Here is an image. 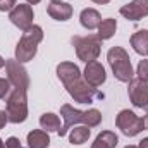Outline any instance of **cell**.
I'll list each match as a JSON object with an SVG mask.
<instances>
[{
  "label": "cell",
  "instance_id": "obj_3",
  "mask_svg": "<svg viewBox=\"0 0 148 148\" xmlns=\"http://www.w3.org/2000/svg\"><path fill=\"white\" fill-rule=\"evenodd\" d=\"M41 40H43V29L36 24L29 26L23 33V38L19 40V43L16 47V60H19L21 64L29 62L36 55L38 45H40Z\"/></svg>",
  "mask_w": 148,
  "mask_h": 148
},
{
  "label": "cell",
  "instance_id": "obj_17",
  "mask_svg": "<svg viewBox=\"0 0 148 148\" xmlns=\"http://www.w3.org/2000/svg\"><path fill=\"white\" fill-rule=\"evenodd\" d=\"M117 143H119V138H117L115 133H112V131H102L97 136V140L91 145V148H115Z\"/></svg>",
  "mask_w": 148,
  "mask_h": 148
},
{
  "label": "cell",
  "instance_id": "obj_12",
  "mask_svg": "<svg viewBox=\"0 0 148 148\" xmlns=\"http://www.w3.org/2000/svg\"><path fill=\"white\" fill-rule=\"evenodd\" d=\"M84 79L88 84H91L93 88L97 86H102L107 79V74H105V69L100 62L93 60V62H88L86 64V69H84Z\"/></svg>",
  "mask_w": 148,
  "mask_h": 148
},
{
  "label": "cell",
  "instance_id": "obj_8",
  "mask_svg": "<svg viewBox=\"0 0 148 148\" xmlns=\"http://www.w3.org/2000/svg\"><path fill=\"white\" fill-rule=\"evenodd\" d=\"M5 69L9 74V83L14 84L16 88H21V90H28L29 88V76L26 73V69L23 67V64L16 59H9L5 60Z\"/></svg>",
  "mask_w": 148,
  "mask_h": 148
},
{
  "label": "cell",
  "instance_id": "obj_28",
  "mask_svg": "<svg viewBox=\"0 0 148 148\" xmlns=\"http://www.w3.org/2000/svg\"><path fill=\"white\" fill-rule=\"evenodd\" d=\"M91 2H95V3H109L110 0H91Z\"/></svg>",
  "mask_w": 148,
  "mask_h": 148
},
{
  "label": "cell",
  "instance_id": "obj_5",
  "mask_svg": "<svg viewBox=\"0 0 148 148\" xmlns=\"http://www.w3.org/2000/svg\"><path fill=\"white\" fill-rule=\"evenodd\" d=\"M73 47L76 48V53L79 57V60L83 62H93L98 59L100 50H102V40L98 36L88 35V36H73L71 40Z\"/></svg>",
  "mask_w": 148,
  "mask_h": 148
},
{
  "label": "cell",
  "instance_id": "obj_29",
  "mask_svg": "<svg viewBox=\"0 0 148 148\" xmlns=\"http://www.w3.org/2000/svg\"><path fill=\"white\" fill-rule=\"evenodd\" d=\"M41 0H28V3H31V5H35V3H40Z\"/></svg>",
  "mask_w": 148,
  "mask_h": 148
},
{
  "label": "cell",
  "instance_id": "obj_27",
  "mask_svg": "<svg viewBox=\"0 0 148 148\" xmlns=\"http://www.w3.org/2000/svg\"><path fill=\"white\" fill-rule=\"evenodd\" d=\"M143 124H145V129H148V114L143 117Z\"/></svg>",
  "mask_w": 148,
  "mask_h": 148
},
{
  "label": "cell",
  "instance_id": "obj_16",
  "mask_svg": "<svg viewBox=\"0 0 148 148\" xmlns=\"http://www.w3.org/2000/svg\"><path fill=\"white\" fill-rule=\"evenodd\" d=\"M50 145L48 133L43 129H35L28 134V147L29 148H47Z\"/></svg>",
  "mask_w": 148,
  "mask_h": 148
},
{
  "label": "cell",
  "instance_id": "obj_26",
  "mask_svg": "<svg viewBox=\"0 0 148 148\" xmlns=\"http://www.w3.org/2000/svg\"><path fill=\"white\" fill-rule=\"evenodd\" d=\"M140 148H148V138H143L140 141Z\"/></svg>",
  "mask_w": 148,
  "mask_h": 148
},
{
  "label": "cell",
  "instance_id": "obj_4",
  "mask_svg": "<svg viewBox=\"0 0 148 148\" xmlns=\"http://www.w3.org/2000/svg\"><path fill=\"white\" fill-rule=\"evenodd\" d=\"M107 60L112 67V73L117 81L121 83H129L133 79V66L127 52L122 47H112L107 53Z\"/></svg>",
  "mask_w": 148,
  "mask_h": 148
},
{
  "label": "cell",
  "instance_id": "obj_18",
  "mask_svg": "<svg viewBox=\"0 0 148 148\" xmlns=\"http://www.w3.org/2000/svg\"><path fill=\"white\" fill-rule=\"evenodd\" d=\"M115 29H117V21L115 19H103L102 23H100V26H98V38L103 41V40H109V38L114 36V33H115Z\"/></svg>",
  "mask_w": 148,
  "mask_h": 148
},
{
  "label": "cell",
  "instance_id": "obj_30",
  "mask_svg": "<svg viewBox=\"0 0 148 148\" xmlns=\"http://www.w3.org/2000/svg\"><path fill=\"white\" fill-rule=\"evenodd\" d=\"M3 66H5V60H3V59H2V57H0V69H2V67H3Z\"/></svg>",
  "mask_w": 148,
  "mask_h": 148
},
{
  "label": "cell",
  "instance_id": "obj_13",
  "mask_svg": "<svg viewBox=\"0 0 148 148\" xmlns=\"http://www.w3.org/2000/svg\"><path fill=\"white\" fill-rule=\"evenodd\" d=\"M47 12L55 21H67L73 16V5L67 2H52L47 7Z\"/></svg>",
  "mask_w": 148,
  "mask_h": 148
},
{
  "label": "cell",
  "instance_id": "obj_21",
  "mask_svg": "<svg viewBox=\"0 0 148 148\" xmlns=\"http://www.w3.org/2000/svg\"><path fill=\"white\" fill-rule=\"evenodd\" d=\"M138 77L140 79H143V81H147L148 83V59L147 60H141L140 64H138Z\"/></svg>",
  "mask_w": 148,
  "mask_h": 148
},
{
  "label": "cell",
  "instance_id": "obj_6",
  "mask_svg": "<svg viewBox=\"0 0 148 148\" xmlns=\"http://www.w3.org/2000/svg\"><path fill=\"white\" fill-rule=\"evenodd\" d=\"M7 115L9 122L19 124L24 122L28 117V98H26V90L14 88V91L7 98Z\"/></svg>",
  "mask_w": 148,
  "mask_h": 148
},
{
  "label": "cell",
  "instance_id": "obj_25",
  "mask_svg": "<svg viewBox=\"0 0 148 148\" xmlns=\"http://www.w3.org/2000/svg\"><path fill=\"white\" fill-rule=\"evenodd\" d=\"M7 122H9V115H7V112H5V110H0V129H2Z\"/></svg>",
  "mask_w": 148,
  "mask_h": 148
},
{
  "label": "cell",
  "instance_id": "obj_33",
  "mask_svg": "<svg viewBox=\"0 0 148 148\" xmlns=\"http://www.w3.org/2000/svg\"><path fill=\"white\" fill-rule=\"evenodd\" d=\"M52 2H62V0H52Z\"/></svg>",
  "mask_w": 148,
  "mask_h": 148
},
{
  "label": "cell",
  "instance_id": "obj_20",
  "mask_svg": "<svg viewBox=\"0 0 148 148\" xmlns=\"http://www.w3.org/2000/svg\"><path fill=\"white\" fill-rule=\"evenodd\" d=\"M88 138H90V129H88V126L74 127L73 131H71V134H69V141H71L73 145H83V143L88 141Z\"/></svg>",
  "mask_w": 148,
  "mask_h": 148
},
{
  "label": "cell",
  "instance_id": "obj_11",
  "mask_svg": "<svg viewBox=\"0 0 148 148\" xmlns=\"http://www.w3.org/2000/svg\"><path fill=\"white\" fill-rule=\"evenodd\" d=\"M121 14L129 21H140L148 16V0H133L121 7Z\"/></svg>",
  "mask_w": 148,
  "mask_h": 148
},
{
  "label": "cell",
  "instance_id": "obj_2",
  "mask_svg": "<svg viewBox=\"0 0 148 148\" xmlns=\"http://www.w3.org/2000/svg\"><path fill=\"white\" fill-rule=\"evenodd\" d=\"M60 115L64 119V126L57 131L59 136H66L69 127L77 124V122H84L88 127H97L100 122H102V112L97 110V109H91V110H86V112H81L77 109H74L71 105H62L60 107Z\"/></svg>",
  "mask_w": 148,
  "mask_h": 148
},
{
  "label": "cell",
  "instance_id": "obj_1",
  "mask_svg": "<svg viewBox=\"0 0 148 148\" xmlns=\"http://www.w3.org/2000/svg\"><path fill=\"white\" fill-rule=\"evenodd\" d=\"M57 76L77 103H91L95 98H103V93L97 91L91 84L83 81L79 67L73 62H60L57 66Z\"/></svg>",
  "mask_w": 148,
  "mask_h": 148
},
{
  "label": "cell",
  "instance_id": "obj_14",
  "mask_svg": "<svg viewBox=\"0 0 148 148\" xmlns=\"http://www.w3.org/2000/svg\"><path fill=\"white\" fill-rule=\"evenodd\" d=\"M79 21H81V26L86 28V29H97L102 23V17H100V12L95 10V9H84L81 10V16H79Z\"/></svg>",
  "mask_w": 148,
  "mask_h": 148
},
{
  "label": "cell",
  "instance_id": "obj_32",
  "mask_svg": "<svg viewBox=\"0 0 148 148\" xmlns=\"http://www.w3.org/2000/svg\"><path fill=\"white\" fill-rule=\"evenodd\" d=\"M126 148H138V147H134V145H129V147H126Z\"/></svg>",
  "mask_w": 148,
  "mask_h": 148
},
{
  "label": "cell",
  "instance_id": "obj_24",
  "mask_svg": "<svg viewBox=\"0 0 148 148\" xmlns=\"http://www.w3.org/2000/svg\"><path fill=\"white\" fill-rule=\"evenodd\" d=\"M5 147L7 148H23L21 147V141H19L17 138H14V136H10V138L5 141Z\"/></svg>",
  "mask_w": 148,
  "mask_h": 148
},
{
  "label": "cell",
  "instance_id": "obj_19",
  "mask_svg": "<svg viewBox=\"0 0 148 148\" xmlns=\"http://www.w3.org/2000/svg\"><path fill=\"white\" fill-rule=\"evenodd\" d=\"M40 126L43 131L50 133V131H59L60 129V119L55 114H43L40 117Z\"/></svg>",
  "mask_w": 148,
  "mask_h": 148
},
{
  "label": "cell",
  "instance_id": "obj_10",
  "mask_svg": "<svg viewBox=\"0 0 148 148\" xmlns=\"http://www.w3.org/2000/svg\"><path fill=\"white\" fill-rule=\"evenodd\" d=\"M33 17H35L33 9H31V5H28V3H19V5H16V7L9 12L10 23H12L14 26H17L19 29H23V31H26L29 26H33Z\"/></svg>",
  "mask_w": 148,
  "mask_h": 148
},
{
  "label": "cell",
  "instance_id": "obj_9",
  "mask_svg": "<svg viewBox=\"0 0 148 148\" xmlns=\"http://www.w3.org/2000/svg\"><path fill=\"white\" fill-rule=\"evenodd\" d=\"M127 95L129 100L134 107L138 109H145L148 110V83L136 77L129 81V88H127Z\"/></svg>",
  "mask_w": 148,
  "mask_h": 148
},
{
  "label": "cell",
  "instance_id": "obj_23",
  "mask_svg": "<svg viewBox=\"0 0 148 148\" xmlns=\"http://www.w3.org/2000/svg\"><path fill=\"white\" fill-rule=\"evenodd\" d=\"M10 86V83H9V79H3V77H0V100L2 98H5V95L9 93V88Z\"/></svg>",
  "mask_w": 148,
  "mask_h": 148
},
{
  "label": "cell",
  "instance_id": "obj_31",
  "mask_svg": "<svg viewBox=\"0 0 148 148\" xmlns=\"http://www.w3.org/2000/svg\"><path fill=\"white\" fill-rule=\"evenodd\" d=\"M0 148H7L5 147V141H2V140H0Z\"/></svg>",
  "mask_w": 148,
  "mask_h": 148
},
{
  "label": "cell",
  "instance_id": "obj_22",
  "mask_svg": "<svg viewBox=\"0 0 148 148\" xmlns=\"http://www.w3.org/2000/svg\"><path fill=\"white\" fill-rule=\"evenodd\" d=\"M17 5V0H0V10L5 12V10H12L14 7Z\"/></svg>",
  "mask_w": 148,
  "mask_h": 148
},
{
  "label": "cell",
  "instance_id": "obj_15",
  "mask_svg": "<svg viewBox=\"0 0 148 148\" xmlns=\"http://www.w3.org/2000/svg\"><path fill=\"white\" fill-rule=\"evenodd\" d=\"M131 47L136 53L148 55V29H140L131 36Z\"/></svg>",
  "mask_w": 148,
  "mask_h": 148
},
{
  "label": "cell",
  "instance_id": "obj_7",
  "mask_svg": "<svg viewBox=\"0 0 148 148\" xmlns=\"http://www.w3.org/2000/svg\"><path fill=\"white\" fill-rule=\"evenodd\" d=\"M115 126L126 134V136H136L143 131L145 124H143V119L138 117L134 112L131 110H121L119 115L115 117Z\"/></svg>",
  "mask_w": 148,
  "mask_h": 148
}]
</instances>
